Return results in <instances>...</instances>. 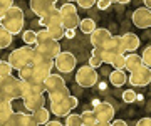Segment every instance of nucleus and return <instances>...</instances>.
Wrapping results in <instances>:
<instances>
[{
	"mask_svg": "<svg viewBox=\"0 0 151 126\" xmlns=\"http://www.w3.org/2000/svg\"><path fill=\"white\" fill-rule=\"evenodd\" d=\"M111 66L114 67V69H118V71H124L126 69V55H118L116 59L113 60V64Z\"/></svg>",
	"mask_w": 151,
	"mask_h": 126,
	"instance_id": "nucleus-32",
	"label": "nucleus"
},
{
	"mask_svg": "<svg viewBox=\"0 0 151 126\" xmlns=\"http://www.w3.org/2000/svg\"><path fill=\"white\" fill-rule=\"evenodd\" d=\"M136 126H151V118H141L136 123Z\"/></svg>",
	"mask_w": 151,
	"mask_h": 126,
	"instance_id": "nucleus-39",
	"label": "nucleus"
},
{
	"mask_svg": "<svg viewBox=\"0 0 151 126\" xmlns=\"http://www.w3.org/2000/svg\"><path fill=\"white\" fill-rule=\"evenodd\" d=\"M24 22H25L24 10L20 7L14 5L12 9L7 10L4 19H0V27L5 29L7 32H10L12 35H17V34L24 32Z\"/></svg>",
	"mask_w": 151,
	"mask_h": 126,
	"instance_id": "nucleus-1",
	"label": "nucleus"
},
{
	"mask_svg": "<svg viewBox=\"0 0 151 126\" xmlns=\"http://www.w3.org/2000/svg\"><path fill=\"white\" fill-rule=\"evenodd\" d=\"M0 62H2V59H0Z\"/></svg>",
	"mask_w": 151,
	"mask_h": 126,
	"instance_id": "nucleus-51",
	"label": "nucleus"
},
{
	"mask_svg": "<svg viewBox=\"0 0 151 126\" xmlns=\"http://www.w3.org/2000/svg\"><path fill=\"white\" fill-rule=\"evenodd\" d=\"M34 54V47L32 45H24V47H19V49L12 50L10 55H9V64H10L15 71H20L24 67L30 66V59H32Z\"/></svg>",
	"mask_w": 151,
	"mask_h": 126,
	"instance_id": "nucleus-4",
	"label": "nucleus"
},
{
	"mask_svg": "<svg viewBox=\"0 0 151 126\" xmlns=\"http://www.w3.org/2000/svg\"><path fill=\"white\" fill-rule=\"evenodd\" d=\"M111 4H113V0H97V9L99 10H106V9H109L111 7Z\"/></svg>",
	"mask_w": 151,
	"mask_h": 126,
	"instance_id": "nucleus-38",
	"label": "nucleus"
},
{
	"mask_svg": "<svg viewBox=\"0 0 151 126\" xmlns=\"http://www.w3.org/2000/svg\"><path fill=\"white\" fill-rule=\"evenodd\" d=\"M92 126H111V123H106V121H96Z\"/></svg>",
	"mask_w": 151,
	"mask_h": 126,
	"instance_id": "nucleus-44",
	"label": "nucleus"
},
{
	"mask_svg": "<svg viewBox=\"0 0 151 126\" xmlns=\"http://www.w3.org/2000/svg\"><path fill=\"white\" fill-rule=\"evenodd\" d=\"M52 2H57V0H52Z\"/></svg>",
	"mask_w": 151,
	"mask_h": 126,
	"instance_id": "nucleus-50",
	"label": "nucleus"
},
{
	"mask_svg": "<svg viewBox=\"0 0 151 126\" xmlns=\"http://www.w3.org/2000/svg\"><path fill=\"white\" fill-rule=\"evenodd\" d=\"M7 10H9V9H5L4 5H0V19H4V15L7 14Z\"/></svg>",
	"mask_w": 151,
	"mask_h": 126,
	"instance_id": "nucleus-45",
	"label": "nucleus"
},
{
	"mask_svg": "<svg viewBox=\"0 0 151 126\" xmlns=\"http://www.w3.org/2000/svg\"><path fill=\"white\" fill-rule=\"evenodd\" d=\"M111 126H128V123L124 120H114L113 123H111Z\"/></svg>",
	"mask_w": 151,
	"mask_h": 126,
	"instance_id": "nucleus-41",
	"label": "nucleus"
},
{
	"mask_svg": "<svg viewBox=\"0 0 151 126\" xmlns=\"http://www.w3.org/2000/svg\"><path fill=\"white\" fill-rule=\"evenodd\" d=\"M113 37V34L109 32L108 29H96L91 34V45L92 49H103L104 45L108 44Z\"/></svg>",
	"mask_w": 151,
	"mask_h": 126,
	"instance_id": "nucleus-13",
	"label": "nucleus"
},
{
	"mask_svg": "<svg viewBox=\"0 0 151 126\" xmlns=\"http://www.w3.org/2000/svg\"><path fill=\"white\" fill-rule=\"evenodd\" d=\"M77 104H79L77 98L70 94L69 98L64 99V101L50 103V113H52V114H55L57 118H67V116L70 114V111L77 108Z\"/></svg>",
	"mask_w": 151,
	"mask_h": 126,
	"instance_id": "nucleus-6",
	"label": "nucleus"
},
{
	"mask_svg": "<svg viewBox=\"0 0 151 126\" xmlns=\"http://www.w3.org/2000/svg\"><path fill=\"white\" fill-rule=\"evenodd\" d=\"M49 35L54 39V40H60V39L65 37V29L62 24H55V25H49L47 27Z\"/></svg>",
	"mask_w": 151,
	"mask_h": 126,
	"instance_id": "nucleus-22",
	"label": "nucleus"
},
{
	"mask_svg": "<svg viewBox=\"0 0 151 126\" xmlns=\"http://www.w3.org/2000/svg\"><path fill=\"white\" fill-rule=\"evenodd\" d=\"M128 81H129V84L134 86V88H146L151 82V69L146 67V66L139 67L138 71L131 72L129 77H128Z\"/></svg>",
	"mask_w": 151,
	"mask_h": 126,
	"instance_id": "nucleus-9",
	"label": "nucleus"
},
{
	"mask_svg": "<svg viewBox=\"0 0 151 126\" xmlns=\"http://www.w3.org/2000/svg\"><path fill=\"white\" fill-rule=\"evenodd\" d=\"M76 82L81 88H92L97 82V72L91 66H82L76 72Z\"/></svg>",
	"mask_w": 151,
	"mask_h": 126,
	"instance_id": "nucleus-7",
	"label": "nucleus"
},
{
	"mask_svg": "<svg viewBox=\"0 0 151 126\" xmlns=\"http://www.w3.org/2000/svg\"><path fill=\"white\" fill-rule=\"evenodd\" d=\"M94 114H96L97 121H106V123H113L114 121V106L108 101H99L94 106Z\"/></svg>",
	"mask_w": 151,
	"mask_h": 126,
	"instance_id": "nucleus-10",
	"label": "nucleus"
},
{
	"mask_svg": "<svg viewBox=\"0 0 151 126\" xmlns=\"http://www.w3.org/2000/svg\"><path fill=\"white\" fill-rule=\"evenodd\" d=\"M34 49L39 50V52H42V54H45V55H49V57H52V59H55L62 52L59 40H54V39L50 37L47 32V29H40L37 32V44L34 45Z\"/></svg>",
	"mask_w": 151,
	"mask_h": 126,
	"instance_id": "nucleus-2",
	"label": "nucleus"
},
{
	"mask_svg": "<svg viewBox=\"0 0 151 126\" xmlns=\"http://www.w3.org/2000/svg\"><path fill=\"white\" fill-rule=\"evenodd\" d=\"M143 2H145L146 9H151V0H143Z\"/></svg>",
	"mask_w": 151,
	"mask_h": 126,
	"instance_id": "nucleus-47",
	"label": "nucleus"
},
{
	"mask_svg": "<svg viewBox=\"0 0 151 126\" xmlns=\"http://www.w3.org/2000/svg\"><path fill=\"white\" fill-rule=\"evenodd\" d=\"M104 62H103V59L99 57V54H97L96 50L92 49V54H91V57H89V66L91 67H94V69H97L99 66H103Z\"/></svg>",
	"mask_w": 151,
	"mask_h": 126,
	"instance_id": "nucleus-31",
	"label": "nucleus"
},
{
	"mask_svg": "<svg viewBox=\"0 0 151 126\" xmlns=\"http://www.w3.org/2000/svg\"><path fill=\"white\" fill-rule=\"evenodd\" d=\"M45 126H65V125H62L60 121H49Z\"/></svg>",
	"mask_w": 151,
	"mask_h": 126,
	"instance_id": "nucleus-43",
	"label": "nucleus"
},
{
	"mask_svg": "<svg viewBox=\"0 0 151 126\" xmlns=\"http://www.w3.org/2000/svg\"><path fill=\"white\" fill-rule=\"evenodd\" d=\"M109 82H111L113 86H116V88H121V86H124V84L128 82V76H126V72L114 69V71L109 74Z\"/></svg>",
	"mask_w": 151,
	"mask_h": 126,
	"instance_id": "nucleus-20",
	"label": "nucleus"
},
{
	"mask_svg": "<svg viewBox=\"0 0 151 126\" xmlns=\"http://www.w3.org/2000/svg\"><path fill=\"white\" fill-rule=\"evenodd\" d=\"M0 5H4L5 9H12L14 7V0H0Z\"/></svg>",
	"mask_w": 151,
	"mask_h": 126,
	"instance_id": "nucleus-40",
	"label": "nucleus"
},
{
	"mask_svg": "<svg viewBox=\"0 0 151 126\" xmlns=\"http://www.w3.org/2000/svg\"><path fill=\"white\" fill-rule=\"evenodd\" d=\"M96 4H97V0H77V5L81 7V9H91Z\"/></svg>",
	"mask_w": 151,
	"mask_h": 126,
	"instance_id": "nucleus-37",
	"label": "nucleus"
},
{
	"mask_svg": "<svg viewBox=\"0 0 151 126\" xmlns=\"http://www.w3.org/2000/svg\"><path fill=\"white\" fill-rule=\"evenodd\" d=\"M22 126H39V123L35 120H34V116H32V113H25L24 114V121H22Z\"/></svg>",
	"mask_w": 151,
	"mask_h": 126,
	"instance_id": "nucleus-36",
	"label": "nucleus"
},
{
	"mask_svg": "<svg viewBox=\"0 0 151 126\" xmlns=\"http://www.w3.org/2000/svg\"><path fill=\"white\" fill-rule=\"evenodd\" d=\"M145 64H143V57H141L139 54H136V52H131L129 55H126V71L129 72H134L138 71L139 67H143Z\"/></svg>",
	"mask_w": 151,
	"mask_h": 126,
	"instance_id": "nucleus-19",
	"label": "nucleus"
},
{
	"mask_svg": "<svg viewBox=\"0 0 151 126\" xmlns=\"http://www.w3.org/2000/svg\"><path fill=\"white\" fill-rule=\"evenodd\" d=\"M45 88H47V94L55 93V91H59V89L65 88L64 77L60 76V74H50V76L45 79Z\"/></svg>",
	"mask_w": 151,
	"mask_h": 126,
	"instance_id": "nucleus-17",
	"label": "nucleus"
},
{
	"mask_svg": "<svg viewBox=\"0 0 151 126\" xmlns=\"http://www.w3.org/2000/svg\"><path fill=\"white\" fill-rule=\"evenodd\" d=\"M2 101H4V96H2V94H0V103H2Z\"/></svg>",
	"mask_w": 151,
	"mask_h": 126,
	"instance_id": "nucleus-48",
	"label": "nucleus"
},
{
	"mask_svg": "<svg viewBox=\"0 0 151 126\" xmlns=\"http://www.w3.org/2000/svg\"><path fill=\"white\" fill-rule=\"evenodd\" d=\"M22 40L25 45H35L37 44V32L35 30H24L22 32Z\"/></svg>",
	"mask_w": 151,
	"mask_h": 126,
	"instance_id": "nucleus-26",
	"label": "nucleus"
},
{
	"mask_svg": "<svg viewBox=\"0 0 151 126\" xmlns=\"http://www.w3.org/2000/svg\"><path fill=\"white\" fill-rule=\"evenodd\" d=\"M24 114H25V113H12L10 118L5 121V125H4V126H22Z\"/></svg>",
	"mask_w": 151,
	"mask_h": 126,
	"instance_id": "nucleus-28",
	"label": "nucleus"
},
{
	"mask_svg": "<svg viewBox=\"0 0 151 126\" xmlns=\"http://www.w3.org/2000/svg\"><path fill=\"white\" fill-rule=\"evenodd\" d=\"M24 99V104H25V109L34 113V111L40 109L44 108V104H45V98H44V94H34V96H25Z\"/></svg>",
	"mask_w": 151,
	"mask_h": 126,
	"instance_id": "nucleus-15",
	"label": "nucleus"
},
{
	"mask_svg": "<svg viewBox=\"0 0 151 126\" xmlns=\"http://www.w3.org/2000/svg\"><path fill=\"white\" fill-rule=\"evenodd\" d=\"M12 39H14V35H12L10 32H7L5 29L0 27V49L9 47V45L12 44Z\"/></svg>",
	"mask_w": 151,
	"mask_h": 126,
	"instance_id": "nucleus-27",
	"label": "nucleus"
},
{
	"mask_svg": "<svg viewBox=\"0 0 151 126\" xmlns=\"http://www.w3.org/2000/svg\"><path fill=\"white\" fill-rule=\"evenodd\" d=\"M76 64H77V59H76V55L72 54V52H69V50H62L57 57L54 59V66L55 69L59 72H72L76 69Z\"/></svg>",
	"mask_w": 151,
	"mask_h": 126,
	"instance_id": "nucleus-8",
	"label": "nucleus"
},
{
	"mask_svg": "<svg viewBox=\"0 0 151 126\" xmlns=\"http://www.w3.org/2000/svg\"><path fill=\"white\" fill-rule=\"evenodd\" d=\"M69 96H70V91H69V88L65 86V88L59 89V91H55V93L49 94V101H50V103H57V101H64V99H67Z\"/></svg>",
	"mask_w": 151,
	"mask_h": 126,
	"instance_id": "nucleus-25",
	"label": "nucleus"
},
{
	"mask_svg": "<svg viewBox=\"0 0 151 126\" xmlns=\"http://www.w3.org/2000/svg\"><path fill=\"white\" fill-rule=\"evenodd\" d=\"M131 20L138 29H151V9L139 7L133 12Z\"/></svg>",
	"mask_w": 151,
	"mask_h": 126,
	"instance_id": "nucleus-11",
	"label": "nucleus"
},
{
	"mask_svg": "<svg viewBox=\"0 0 151 126\" xmlns=\"http://www.w3.org/2000/svg\"><path fill=\"white\" fill-rule=\"evenodd\" d=\"M141 57H143V64H145L146 67H150V69H151V45H148V47L143 50Z\"/></svg>",
	"mask_w": 151,
	"mask_h": 126,
	"instance_id": "nucleus-35",
	"label": "nucleus"
},
{
	"mask_svg": "<svg viewBox=\"0 0 151 126\" xmlns=\"http://www.w3.org/2000/svg\"><path fill=\"white\" fill-rule=\"evenodd\" d=\"M60 10V17H62V25H64L65 30H76V27H79V14H77V7L74 4H70V2H65L64 5L59 9Z\"/></svg>",
	"mask_w": 151,
	"mask_h": 126,
	"instance_id": "nucleus-5",
	"label": "nucleus"
},
{
	"mask_svg": "<svg viewBox=\"0 0 151 126\" xmlns=\"http://www.w3.org/2000/svg\"><path fill=\"white\" fill-rule=\"evenodd\" d=\"M32 116H34V120L39 123V126L40 125H47L49 121H50L49 120V118H50V109H47V108H40V109L34 111Z\"/></svg>",
	"mask_w": 151,
	"mask_h": 126,
	"instance_id": "nucleus-23",
	"label": "nucleus"
},
{
	"mask_svg": "<svg viewBox=\"0 0 151 126\" xmlns=\"http://www.w3.org/2000/svg\"><path fill=\"white\" fill-rule=\"evenodd\" d=\"M12 69H14V67L9 64V60H2V62H0V77L12 76Z\"/></svg>",
	"mask_w": 151,
	"mask_h": 126,
	"instance_id": "nucleus-33",
	"label": "nucleus"
},
{
	"mask_svg": "<svg viewBox=\"0 0 151 126\" xmlns=\"http://www.w3.org/2000/svg\"><path fill=\"white\" fill-rule=\"evenodd\" d=\"M39 24L42 25L44 29H47L49 25H55V24H62V17H60V10L55 7L50 12H47L44 17L39 19Z\"/></svg>",
	"mask_w": 151,
	"mask_h": 126,
	"instance_id": "nucleus-16",
	"label": "nucleus"
},
{
	"mask_svg": "<svg viewBox=\"0 0 151 126\" xmlns=\"http://www.w3.org/2000/svg\"><path fill=\"white\" fill-rule=\"evenodd\" d=\"M65 126H84L82 116L76 114V113H70V114L65 118Z\"/></svg>",
	"mask_w": 151,
	"mask_h": 126,
	"instance_id": "nucleus-29",
	"label": "nucleus"
},
{
	"mask_svg": "<svg viewBox=\"0 0 151 126\" xmlns=\"http://www.w3.org/2000/svg\"><path fill=\"white\" fill-rule=\"evenodd\" d=\"M79 29H81L82 34H87V35H91L94 30H96V22H94V19H89V17H86V19H82L81 24H79Z\"/></svg>",
	"mask_w": 151,
	"mask_h": 126,
	"instance_id": "nucleus-24",
	"label": "nucleus"
},
{
	"mask_svg": "<svg viewBox=\"0 0 151 126\" xmlns=\"http://www.w3.org/2000/svg\"><path fill=\"white\" fill-rule=\"evenodd\" d=\"M0 94L4 96L7 101H14V99H22V81L20 77L15 76H5L0 77Z\"/></svg>",
	"mask_w": 151,
	"mask_h": 126,
	"instance_id": "nucleus-3",
	"label": "nucleus"
},
{
	"mask_svg": "<svg viewBox=\"0 0 151 126\" xmlns=\"http://www.w3.org/2000/svg\"><path fill=\"white\" fill-rule=\"evenodd\" d=\"M76 37V30L69 29V30H65V39H74Z\"/></svg>",
	"mask_w": 151,
	"mask_h": 126,
	"instance_id": "nucleus-42",
	"label": "nucleus"
},
{
	"mask_svg": "<svg viewBox=\"0 0 151 126\" xmlns=\"http://www.w3.org/2000/svg\"><path fill=\"white\" fill-rule=\"evenodd\" d=\"M30 66L32 67H39V69H45V71L52 72V67L54 66V59L49 57V55L39 52V50L34 49V54H32V59H30Z\"/></svg>",
	"mask_w": 151,
	"mask_h": 126,
	"instance_id": "nucleus-12",
	"label": "nucleus"
},
{
	"mask_svg": "<svg viewBox=\"0 0 151 126\" xmlns=\"http://www.w3.org/2000/svg\"><path fill=\"white\" fill-rule=\"evenodd\" d=\"M52 9H55V2L52 0H30V10L40 17H44L47 12H50Z\"/></svg>",
	"mask_w": 151,
	"mask_h": 126,
	"instance_id": "nucleus-14",
	"label": "nucleus"
},
{
	"mask_svg": "<svg viewBox=\"0 0 151 126\" xmlns=\"http://www.w3.org/2000/svg\"><path fill=\"white\" fill-rule=\"evenodd\" d=\"M65 2H70V4H72V2H77V0H65Z\"/></svg>",
	"mask_w": 151,
	"mask_h": 126,
	"instance_id": "nucleus-49",
	"label": "nucleus"
},
{
	"mask_svg": "<svg viewBox=\"0 0 151 126\" xmlns=\"http://www.w3.org/2000/svg\"><path fill=\"white\" fill-rule=\"evenodd\" d=\"M12 113H14V111H12V101L4 99V101L0 103V126L5 125V121L10 118Z\"/></svg>",
	"mask_w": 151,
	"mask_h": 126,
	"instance_id": "nucleus-21",
	"label": "nucleus"
},
{
	"mask_svg": "<svg viewBox=\"0 0 151 126\" xmlns=\"http://www.w3.org/2000/svg\"><path fill=\"white\" fill-rule=\"evenodd\" d=\"M123 37V47H124V50L126 52H134L138 47H139V37L136 35V34H133V32H126L124 35H121Z\"/></svg>",
	"mask_w": 151,
	"mask_h": 126,
	"instance_id": "nucleus-18",
	"label": "nucleus"
},
{
	"mask_svg": "<svg viewBox=\"0 0 151 126\" xmlns=\"http://www.w3.org/2000/svg\"><path fill=\"white\" fill-rule=\"evenodd\" d=\"M81 116H82V121H84V126H92L97 121L94 111H84V113H81Z\"/></svg>",
	"mask_w": 151,
	"mask_h": 126,
	"instance_id": "nucleus-30",
	"label": "nucleus"
},
{
	"mask_svg": "<svg viewBox=\"0 0 151 126\" xmlns=\"http://www.w3.org/2000/svg\"><path fill=\"white\" fill-rule=\"evenodd\" d=\"M123 101L124 103H134V101H138V94L133 89H126L123 93Z\"/></svg>",
	"mask_w": 151,
	"mask_h": 126,
	"instance_id": "nucleus-34",
	"label": "nucleus"
},
{
	"mask_svg": "<svg viewBox=\"0 0 151 126\" xmlns=\"http://www.w3.org/2000/svg\"><path fill=\"white\" fill-rule=\"evenodd\" d=\"M131 0H114V4H121V5H124V4H129Z\"/></svg>",
	"mask_w": 151,
	"mask_h": 126,
	"instance_id": "nucleus-46",
	"label": "nucleus"
}]
</instances>
